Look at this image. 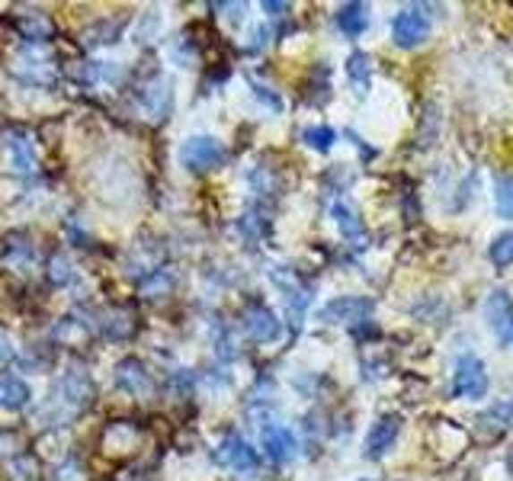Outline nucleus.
Masks as SVG:
<instances>
[{"instance_id":"1","label":"nucleus","mask_w":513,"mask_h":481,"mask_svg":"<svg viewBox=\"0 0 513 481\" xmlns=\"http://www.w3.org/2000/svg\"><path fill=\"white\" fill-rule=\"evenodd\" d=\"M176 158L190 174H209V170H218L228 160V148L212 135H190L180 145Z\"/></svg>"},{"instance_id":"2","label":"nucleus","mask_w":513,"mask_h":481,"mask_svg":"<svg viewBox=\"0 0 513 481\" xmlns=\"http://www.w3.org/2000/svg\"><path fill=\"white\" fill-rule=\"evenodd\" d=\"M452 398H484L488 395V373H484V363L475 353H462L456 359V373H452V385H449Z\"/></svg>"},{"instance_id":"3","label":"nucleus","mask_w":513,"mask_h":481,"mask_svg":"<svg viewBox=\"0 0 513 481\" xmlns=\"http://www.w3.org/2000/svg\"><path fill=\"white\" fill-rule=\"evenodd\" d=\"M376 314V302L366 296H340L334 298V302H328V305L318 312V318L324 321V324H346V328H353V324H363V321H369Z\"/></svg>"},{"instance_id":"4","label":"nucleus","mask_w":513,"mask_h":481,"mask_svg":"<svg viewBox=\"0 0 513 481\" xmlns=\"http://www.w3.org/2000/svg\"><path fill=\"white\" fill-rule=\"evenodd\" d=\"M215 459H218L225 468H231V472H238V475L261 472V456H257V450L238 434L225 436L222 443H218V450H215Z\"/></svg>"},{"instance_id":"5","label":"nucleus","mask_w":513,"mask_h":481,"mask_svg":"<svg viewBox=\"0 0 513 481\" xmlns=\"http://www.w3.org/2000/svg\"><path fill=\"white\" fill-rule=\"evenodd\" d=\"M55 398H58L68 411H81L93 398L90 373H87L84 366H68L62 373V379H58V385H55Z\"/></svg>"},{"instance_id":"6","label":"nucleus","mask_w":513,"mask_h":481,"mask_svg":"<svg viewBox=\"0 0 513 481\" xmlns=\"http://www.w3.org/2000/svg\"><path fill=\"white\" fill-rule=\"evenodd\" d=\"M427 36H430V16L423 13V7L398 10L395 23H391V39H395V46L417 48Z\"/></svg>"},{"instance_id":"7","label":"nucleus","mask_w":513,"mask_h":481,"mask_svg":"<svg viewBox=\"0 0 513 481\" xmlns=\"http://www.w3.org/2000/svg\"><path fill=\"white\" fill-rule=\"evenodd\" d=\"M484 314H488L491 331L498 334V340L504 347H513V298L507 289H491V296L484 298Z\"/></svg>"},{"instance_id":"8","label":"nucleus","mask_w":513,"mask_h":481,"mask_svg":"<svg viewBox=\"0 0 513 481\" xmlns=\"http://www.w3.org/2000/svg\"><path fill=\"white\" fill-rule=\"evenodd\" d=\"M269 279H273V283L279 286V292H283L286 305H289V314H292V324H295V328H302L305 308L312 305V296H308V289L299 283V276L292 273V270H286V267L269 270Z\"/></svg>"},{"instance_id":"9","label":"nucleus","mask_w":513,"mask_h":481,"mask_svg":"<svg viewBox=\"0 0 513 481\" xmlns=\"http://www.w3.org/2000/svg\"><path fill=\"white\" fill-rule=\"evenodd\" d=\"M4 151H7V160L10 167L16 174L23 176H32L38 170V154H36V145H32V138L20 129H10L4 132Z\"/></svg>"},{"instance_id":"10","label":"nucleus","mask_w":513,"mask_h":481,"mask_svg":"<svg viewBox=\"0 0 513 481\" xmlns=\"http://www.w3.org/2000/svg\"><path fill=\"white\" fill-rule=\"evenodd\" d=\"M401 436V414H382V417L372 424L366 443H363V456L366 459H382L391 446L398 443Z\"/></svg>"},{"instance_id":"11","label":"nucleus","mask_w":513,"mask_h":481,"mask_svg":"<svg viewBox=\"0 0 513 481\" xmlns=\"http://www.w3.org/2000/svg\"><path fill=\"white\" fill-rule=\"evenodd\" d=\"M261 440H263V452H267V459L273 466H286V462H292L295 452H299V440H295V434H292L289 427H283V424H267Z\"/></svg>"},{"instance_id":"12","label":"nucleus","mask_w":513,"mask_h":481,"mask_svg":"<svg viewBox=\"0 0 513 481\" xmlns=\"http://www.w3.org/2000/svg\"><path fill=\"white\" fill-rule=\"evenodd\" d=\"M138 107H141V113H145L151 123L167 119L170 109H174V90H170L167 77H154L151 84L141 90V97H138Z\"/></svg>"},{"instance_id":"13","label":"nucleus","mask_w":513,"mask_h":481,"mask_svg":"<svg viewBox=\"0 0 513 481\" xmlns=\"http://www.w3.org/2000/svg\"><path fill=\"white\" fill-rule=\"evenodd\" d=\"M244 331L257 344H273V340H279V334H283V321L276 318L273 308L251 305L244 312Z\"/></svg>"},{"instance_id":"14","label":"nucleus","mask_w":513,"mask_h":481,"mask_svg":"<svg viewBox=\"0 0 513 481\" xmlns=\"http://www.w3.org/2000/svg\"><path fill=\"white\" fill-rule=\"evenodd\" d=\"M115 385L123 391H129V395L135 398H145L154 391V382H151V373L145 369V363L135 356L123 359L119 366H115Z\"/></svg>"},{"instance_id":"15","label":"nucleus","mask_w":513,"mask_h":481,"mask_svg":"<svg viewBox=\"0 0 513 481\" xmlns=\"http://www.w3.org/2000/svg\"><path fill=\"white\" fill-rule=\"evenodd\" d=\"M475 424H478V434L488 436V440L507 434V430L513 427V398H504V401H498V405H491L488 411L478 414Z\"/></svg>"},{"instance_id":"16","label":"nucleus","mask_w":513,"mask_h":481,"mask_svg":"<svg viewBox=\"0 0 513 481\" xmlns=\"http://www.w3.org/2000/svg\"><path fill=\"white\" fill-rule=\"evenodd\" d=\"M330 215H334V222H338L340 235H344L350 245L363 247V241H366V228H363L356 209L346 206V202H334V206H330Z\"/></svg>"},{"instance_id":"17","label":"nucleus","mask_w":513,"mask_h":481,"mask_svg":"<svg viewBox=\"0 0 513 481\" xmlns=\"http://www.w3.org/2000/svg\"><path fill=\"white\" fill-rule=\"evenodd\" d=\"M369 26V7L366 4H344L338 13V30L344 32L346 39L363 36Z\"/></svg>"},{"instance_id":"18","label":"nucleus","mask_w":513,"mask_h":481,"mask_svg":"<svg viewBox=\"0 0 513 481\" xmlns=\"http://www.w3.org/2000/svg\"><path fill=\"white\" fill-rule=\"evenodd\" d=\"M30 385L23 379H4L0 382V408H7V411H23L30 405Z\"/></svg>"},{"instance_id":"19","label":"nucleus","mask_w":513,"mask_h":481,"mask_svg":"<svg viewBox=\"0 0 513 481\" xmlns=\"http://www.w3.org/2000/svg\"><path fill=\"white\" fill-rule=\"evenodd\" d=\"M161 30H164L161 10H145V13L138 16L135 30H132V39H135L138 46H148V42H154V39L161 36Z\"/></svg>"},{"instance_id":"20","label":"nucleus","mask_w":513,"mask_h":481,"mask_svg":"<svg viewBox=\"0 0 513 481\" xmlns=\"http://www.w3.org/2000/svg\"><path fill=\"white\" fill-rule=\"evenodd\" d=\"M346 77L350 84L356 87V93H366L369 90V77H372V58L366 52H353L346 58Z\"/></svg>"},{"instance_id":"21","label":"nucleus","mask_w":513,"mask_h":481,"mask_svg":"<svg viewBox=\"0 0 513 481\" xmlns=\"http://www.w3.org/2000/svg\"><path fill=\"white\" fill-rule=\"evenodd\" d=\"M20 32L32 42H42V39L52 36V23L42 13H23L20 16Z\"/></svg>"},{"instance_id":"22","label":"nucleus","mask_w":513,"mask_h":481,"mask_svg":"<svg viewBox=\"0 0 513 481\" xmlns=\"http://www.w3.org/2000/svg\"><path fill=\"white\" fill-rule=\"evenodd\" d=\"M174 283H176V279H174V273H170V270H154L145 283H141V296H145V298L167 296V292L174 289Z\"/></svg>"},{"instance_id":"23","label":"nucleus","mask_w":513,"mask_h":481,"mask_svg":"<svg viewBox=\"0 0 513 481\" xmlns=\"http://www.w3.org/2000/svg\"><path fill=\"white\" fill-rule=\"evenodd\" d=\"M302 142L314 151H330L334 142H338V132L330 129V125H312V129L302 132Z\"/></svg>"},{"instance_id":"24","label":"nucleus","mask_w":513,"mask_h":481,"mask_svg":"<svg viewBox=\"0 0 513 481\" xmlns=\"http://www.w3.org/2000/svg\"><path fill=\"white\" fill-rule=\"evenodd\" d=\"M87 77L97 81V84H119L125 77V68L119 62H93L87 68Z\"/></svg>"},{"instance_id":"25","label":"nucleus","mask_w":513,"mask_h":481,"mask_svg":"<svg viewBox=\"0 0 513 481\" xmlns=\"http://www.w3.org/2000/svg\"><path fill=\"white\" fill-rule=\"evenodd\" d=\"M488 257H491V263H494V267H500V270L510 267V263H513V231H504V235L494 237V245H491Z\"/></svg>"},{"instance_id":"26","label":"nucleus","mask_w":513,"mask_h":481,"mask_svg":"<svg viewBox=\"0 0 513 481\" xmlns=\"http://www.w3.org/2000/svg\"><path fill=\"white\" fill-rule=\"evenodd\" d=\"M13 273H32L36 270V247H26V245H16L13 251L7 253V260H4Z\"/></svg>"},{"instance_id":"27","label":"nucleus","mask_w":513,"mask_h":481,"mask_svg":"<svg viewBox=\"0 0 513 481\" xmlns=\"http://www.w3.org/2000/svg\"><path fill=\"white\" fill-rule=\"evenodd\" d=\"M135 440H138L135 430L125 427V424H115V427L107 434V450H113V452H129V450H135Z\"/></svg>"},{"instance_id":"28","label":"nucleus","mask_w":513,"mask_h":481,"mask_svg":"<svg viewBox=\"0 0 513 481\" xmlns=\"http://www.w3.org/2000/svg\"><path fill=\"white\" fill-rule=\"evenodd\" d=\"M16 71H20L26 81H32V84H48V81L55 77V71L48 68L46 62H26V58L16 62Z\"/></svg>"},{"instance_id":"29","label":"nucleus","mask_w":513,"mask_h":481,"mask_svg":"<svg viewBox=\"0 0 513 481\" xmlns=\"http://www.w3.org/2000/svg\"><path fill=\"white\" fill-rule=\"evenodd\" d=\"M55 340H62V344H77V340H84V334L87 331L77 324V321H71V318H64V321H58L55 324Z\"/></svg>"},{"instance_id":"30","label":"nucleus","mask_w":513,"mask_h":481,"mask_svg":"<svg viewBox=\"0 0 513 481\" xmlns=\"http://www.w3.org/2000/svg\"><path fill=\"white\" fill-rule=\"evenodd\" d=\"M498 212L513 219V176H498Z\"/></svg>"},{"instance_id":"31","label":"nucleus","mask_w":513,"mask_h":481,"mask_svg":"<svg viewBox=\"0 0 513 481\" xmlns=\"http://www.w3.org/2000/svg\"><path fill=\"white\" fill-rule=\"evenodd\" d=\"M10 475H13V481H36V459L13 456L10 459Z\"/></svg>"},{"instance_id":"32","label":"nucleus","mask_w":513,"mask_h":481,"mask_svg":"<svg viewBox=\"0 0 513 481\" xmlns=\"http://www.w3.org/2000/svg\"><path fill=\"white\" fill-rule=\"evenodd\" d=\"M52 279L58 286H64V283L74 279V263L68 260V253H55L52 257Z\"/></svg>"},{"instance_id":"33","label":"nucleus","mask_w":513,"mask_h":481,"mask_svg":"<svg viewBox=\"0 0 513 481\" xmlns=\"http://www.w3.org/2000/svg\"><path fill=\"white\" fill-rule=\"evenodd\" d=\"M251 90H253V97L261 99L263 107L267 109H273V113H279L283 109V99H279V93H273L269 87H263V84H251Z\"/></svg>"},{"instance_id":"34","label":"nucleus","mask_w":513,"mask_h":481,"mask_svg":"<svg viewBox=\"0 0 513 481\" xmlns=\"http://www.w3.org/2000/svg\"><path fill=\"white\" fill-rule=\"evenodd\" d=\"M55 481H84V468H81V462L68 459V462L55 468Z\"/></svg>"},{"instance_id":"35","label":"nucleus","mask_w":513,"mask_h":481,"mask_svg":"<svg viewBox=\"0 0 513 481\" xmlns=\"http://www.w3.org/2000/svg\"><path fill=\"white\" fill-rule=\"evenodd\" d=\"M16 434H10V430H0V456H10V452L16 450Z\"/></svg>"},{"instance_id":"36","label":"nucleus","mask_w":513,"mask_h":481,"mask_svg":"<svg viewBox=\"0 0 513 481\" xmlns=\"http://www.w3.org/2000/svg\"><path fill=\"white\" fill-rule=\"evenodd\" d=\"M7 359H13V340H10L7 331H0V366H4Z\"/></svg>"},{"instance_id":"37","label":"nucleus","mask_w":513,"mask_h":481,"mask_svg":"<svg viewBox=\"0 0 513 481\" xmlns=\"http://www.w3.org/2000/svg\"><path fill=\"white\" fill-rule=\"evenodd\" d=\"M215 10H225V16H228V20H241V13H244V4H215Z\"/></svg>"},{"instance_id":"38","label":"nucleus","mask_w":513,"mask_h":481,"mask_svg":"<svg viewBox=\"0 0 513 481\" xmlns=\"http://www.w3.org/2000/svg\"><path fill=\"white\" fill-rule=\"evenodd\" d=\"M267 39H269V30H267V26H257V30L251 32V48L267 46Z\"/></svg>"},{"instance_id":"39","label":"nucleus","mask_w":513,"mask_h":481,"mask_svg":"<svg viewBox=\"0 0 513 481\" xmlns=\"http://www.w3.org/2000/svg\"><path fill=\"white\" fill-rule=\"evenodd\" d=\"M263 10H267L269 16H283L286 10H289V4H269V0H267V4H263Z\"/></svg>"},{"instance_id":"40","label":"nucleus","mask_w":513,"mask_h":481,"mask_svg":"<svg viewBox=\"0 0 513 481\" xmlns=\"http://www.w3.org/2000/svg\"><path fill=\"white\" fill-rule=\"evenodd\" d=\"M510 468H513V450H510Z\"/></svg>"},{"instance_id":"41","label":"nucleus","mask_w":513,"mask_h":481,"mask_svg":"<svg viewBox=\"0 0 513 481\" xmlns=\"http://www.w3.org/2000/svg\"><path fill=\"white\" fill-rule=\"evenodd\" d=\"M360 481H369V478H360Z\"/></svg>"}]
</instances>
